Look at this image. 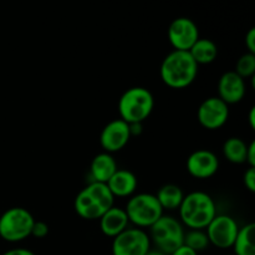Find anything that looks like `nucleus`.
I'll list each match as a JSON object with an SVG mask.
<instances>
[{"label": "nucleus", "mask_w": 255, "mask_h": 255, "mask_svg": "<svg viewBox=\"0 0 255 255\" xmlns=\"http://www.w3.org/2000/svg\"><path fill=\"white\" fill-rule=\"evenodd\" d=\"M243 183L249 192H255V167H248L243 176Z\"/></svg>", "instance_id": "26"}, {"label": "nucleus", "mask_w": 255, "mask_h": 255, "mask_svg": "<svg viewBox=\"0 0 255 255\" xmlns=\"http://www.w3.org/2000/svg\"><path fill=\"white\" fill-rule=\"evenodd\" d=\"M198 75V65L188 51L173 50L163 59L159 76L171 89H186L191 86Z\"/></svg>", "instance_id": "1"}, {"label": "nucleus", "mask_w": 255, "mask_h": 255, "mask_svg": "<svg viewBox=\"0 0 255 255\" xmlns=\"http://www.w3.org/2000/svg\"><path fill=\"white\" fill-rule=\"evenodd\" d=\"M154 107V97L148 89L134 86L126 90L119 100L120 119L127 124H143Z\"/></svg>", "instance_id": "3"}, {"label": "nucleus", "mask_w": 255, "mask_h": 255, "mask_svg": "<svg viewBox=\"0 0 255 255\" xmlns=\"http://www.w3.org/2000/svg\"><path fill=\"white\" fill-rule=\"evenodd\" d=\"M169 255H198V253H197V252H194L193 249L188 248V247L184 246V244H183V246L179 247L178 249H176L173 253L169 254Z\"/></svg>", "instance_id": "30"}, {"label": "nucleus", "mask_w": 255, "mask_h": 255, "mask_svg": "<svg viewBox=\"0 0 255 255\" xmlns=\"http://www.w3.org/2000/svg\"><path fill=\"white\" fill-rule=\"evenodd\" d=\"M1 255H36L34 252H31L30 249L26 248H14V249H9L5 253H2Z\"/></svg>", "instance_id": "29"}, {"label": "nucleus", "mask_w": 255, "mask_h": 255, "mask_svg": "<svg viewBox=\"0 0 255 255\" xmlns=\"http://www.w3.org/2000/svg\"><path fill=\"white\" fill-rule=\"evenodd\" d=\"M248 143L239 137H229L223 144V154L227 161L234 164L246 163Z\"/></svg>", "instance_id": "21"}, {"label": "nucleus", "mask_w": 255, "mask_h": 255, "mask_svg": "<svg viewBox=\"0 0 255 255\" xmlns=\"http://www.w3.org/2000/svg\"><path fill=\"white\" fill-rule=\"evenodd\" d=\"M90 196L104 208L106 212L111 207L115 206V197L110 191L107 183H102V182H90L86 187H85Z\"/></svg>", "instance_id": "22"}, {"label": "nucleus", "mask_w": 255, "mask_h": 255, "mask_svg": "<svg viewBox=\"0 0 255 255\" xmlns=\"http://www.w3.org/2000/svg\"><path fill=\"white\" fill-rule=\"evenodd\" d=\"M246 163L249 167H255V142L252 141L247 147V156Z\"/></svg>", "instance_id": "28"}, {"label": "nucleus", "mask_w": 255, "mask_h": 255, "mask_svg": "<svg viewBox=\"0 0 255 255\" xmlns=\"http://www.w3.org/2000/svg\"><path fill=\"white\" fill-rule=\"evenodd\" d=\"M247 95L246 80L236 71H227L218 81V97L227 105L239 104Z\"/></svg>", "instance_id": "13"}, {"label": "nucleus", "mask_w": 255, "mask_h": 255, "mask_svg": "<svg viewBox=\"0 0 255 255\" xmlns=\"http://www.w3.org/2000/svg\"><path fill=\"white\" fill-rule=\"evenodd\" d=\"M188 52L198 66L199 65H208L216 61L217 56H218V46L211 39L199 37Z\"/></svg>", "instance_id": "18"}, {"label": "nucleus", "mask_w": 255, "mask_h": 255, "mask_svg": "<svg viewBox=\"0 0 255 255\" xmlns=\"http://www.w3.org/2000/svg\"><path fill=\"white\" fill-rule=\"evenodd\" d=\"M167 35L174 50L189 51L199 39V30L196 22L189 17H177L169 25Z\"/></svg>", "instance_id": "10"}, {"label": "nucleus", "mask_w": 255, "mask_h": 255, "mask_svg": "<svg viewBox=\"0 0 255 255\" xmlns=\"http://www.w3.org/2000/svg\"><path fill=\"white\" fill-rule=\"evenodd\" d=\"M246 46L248 49V52L255 54V29L252 27L246 35Z\"/></svg>", "instance_id": "27"}, {"label": "nucleus", "mask_w": 255, "mask_h": 255, "mask_svg": "<svg viewBox=\"0 0 255 255\" xmlns=\"http://www.w3.org/2000/svg\"><path fill=\"white\" fill-rule=\"evenodd\" d=\"M234 71L242 77V79H249L254 77L255 75V54L246 52L238 59Z\"/></svg>", "instance_id": "24"}, {"label": "nucleus", "mask_w": 255, "mask_h": 255, "mask_svg": "<svg viewBox=\"0 0 255 255\" xmlns=\"http://www.w3.org/2000/svg\"><path fill=\"white\" fill-rule=\"evenodd\" d=\"M129 139H131L129 125L121 119L110 121L102 128L100 134V144L104 148V152L111 154L124 149Z\"/></svg>", "instance_id": "11"}, {"label": "nucleus", "mask_w": 255, "mask_h": 255, "mask_svg": "<svg viewBox=\"0 0 255 255\" xmlns=\"http://www.w3.org/2000/svg\"><path fill=\"white\" fill-rule=\"evenodd\" d=\"M183 244L197 253L206 251L211 246L204 229H188V232L184 233Z\"/></svg>", "instance_id": "23"}, {"label": "nucleus", "mask_w": 255, "mask_h": 255, "mask_svg": "<svg viewBox=\"0 0 255 255\" xmlns=\"http://www.w3.org/2000/svg\"><path fill=\"white\" fill-rule=\"evenodd\" d=\"M178 214L183 227L188 229H206L217 216L216 202L206 192H191L184 196Z\"/></svg>", "instance_id": "2"}, {"label": "nucleus", "mask_w": 255, "mask_h": 255, "mask_svg": "<svg viewBox=\"0 0 255 255\" xmlns=\"http://www.w3.org/2000/svg\"><path fill=\"white\" fill-rule=\"evenodd\" d=\"M125 212L129 223L139 229H149L164 214L156 196L152 193H137L129 197Z\"/></svg>", "instance_id": "4"}, {"label": "nucleus", "mask_w": 255, "mask_h": 255, "mask_svg": "<svg viewBox=\"0 0 255 255\" xmlns=\"http://www.w3.org/2000/svg\"><path fill=\"white\" fill-rule=\"evenodd\" d=\"M129 125V133H131V137H138L141 136L142 132H143V128H142V124L139 122H136V124H128Z\"/></svg>", "instance_id": "31"}, {"label": "nucleus", "mask_w": 255, "mask_h": 255, "mask_svg": "<svg viewBox=\"0 0 255 255\" xmlns=\"http://www.w3.org/2000/svg\"><path fill=\"white\" fill-rule=\"evenodd\" d=\"M249 125H251L252 129H255V107H252L251 112H249Z\"/></svg>", "instance_id": "32"}, {"label": "nucleus", "mask_w": 255, "mask_h": 255, "mask_svg": "<svg viewBox=\"0 0 255 255\" xmlns=\"http://www.w3.org/2000/svg\"><path fill=\"white\" fill-rule=\"evenodd\" d=\"M146 255H167V254L162 253V252L158 251V249H152L151 248L148 252H147Z\"/></svg>", "instance_id": "33"}, {"label": "nucleus", "mask_w": 255, "mask_h": 255, "mask_svg": "<svg viewBox=\"0 0 255 255\" xmlns=\"http://www.w3.org/2000/svg\"><path fill=\"white\" fill-rule=\"evenodd\" d=\"M255 224L248 223L243 227H239V232L233 244L234 255H255L254 244Z\"/></svg>", "instance_id": "20"}, {"label": "nucleus", "mask_w": 255, "mask_h": 255, "mask_svg": "<svg viewBox=\"0 0 255 255\" xmlns=\"http://www.w3.org/2000/svg\"><path fill=\"white\" fill-rule=\"evenodd\" d=\"M154 196L163 211H178L184 198V193L181 187L172 183L162 186Z\"/></svg>", "instance_id": "19"}, {"label": "nucleus", "mask_w": 255, "mask_h": 255, "mask_svg": "<svg viewBox=\"0 0 255 255\" xmlns=\"http://www.w3.org/2000/svg\"><path fill=\"white\" fill-rule=\"evenodd\" d=\"M35 218L26 208L11 207L0 216V238L9 243H19L31 237Z\"/></svg>", "instance_id": "6"}, {"label": "nucleus", "mask_w": 255, "mask_h": 255, "mask_svg": "<svg viewBox=\"0 0 255 255\" xmlns=\"http://www.w3.org/2000/svg\"><path fill=\"white\" fill-rule=\"evenodd\" d=\"M197 119L202 127L209 131L222 128L229 119V106L218 96L208 97L198 107Z\"/></svg>", "instance_id": "9"}, {"label": "nucleus", "mask_w": 255, "mask_h": 255, "mask_svg": "<svg viewBox=\"0 0 255 255\" xmlns=\"http://www.w3.org/2000/svg\"><path fill=\"white\" fill-rule=\"evenodd\" d=\"M151 239L144 229L127 228L112 242V255H146L151 249Z\"/></svg>", "instance_id": "7"}, {"label": "nucleus", "mask_w": 255, "mask_h": 255, "mask_svg": "<svg viewBox=\"0 0 255 255\" xmlns=\"http://www.w3.org/2000/svg\"><path fill=\"white\" fill-rule=\"evenodd\" d=\"M204 231L212 246L219 249H229L233 247L236 241L239 224L232 216L217 214Z\"/></svg>", "instance_id": "8"}, {"label": "nucleus", "mask_w": 255, "mask_h": 255, "mask_svg": "<svg viewBox=\"0 0 255 255\" xmlns=\"http://www.w3.org/2000/svg\"><path fill=\"white\" fill-rule=\"evenodd\" d=\"M184 227L181 221L172 216L163 214L153 226L149 228V239L156 246V249L169 255L176 249L183 246Z\"/></svg>", "instance_id": "5"}, {"label": "nucleus", "mask_w": 255, "mask_h": 255, "mask_svg": "<svg viewBox=\"0 0 255 255\" xmlns=\"http://www.w3.org/2000/svg\"><path fill=\"white\" fill-rule=\"evenodd\" d=\"M74 208L77 216L86 221H99L105 213L104 208L92 198L86 189L79 192L74 202Z\"/></svg>", "instance_id": "17"}, {"label": "nucleus", "mask_w": 255, "mask_h": 255, "mask_svg": "<svg viewBox=\"0 0 255 255\" xmlns=\"http://www.w3.org/2000/svg\"><path fill=\"white\" fill-rule=\"evenodd\" d=\"M117 162L111 153L101 152L92 158L90 164V176L91 182H102L107 183L112 174L117 171Z\"/></svg>", "instance_id": "16"}, {"label": "nucleus", "mask_w": 255, "mask_h": 255, "mask_svg": "<svg viewBox=\"0 0 255 255\" xmlns=\"http://www.w3.org/2000/svg\"><path fill=\"white\" fill-rule=\"evenodd\" d=\"M107 186L115 198H127L136 193L138 181L133 172L128 169H117L107 181Z\"/></svg>", "instance_id": "15"}, {"label": "nucleus", "mask_w": 255, "mask_h": 255, "mask_svg": "<svg viewBox=\"0 0 255 255\" xmlns=\"http://www.w3.org/2000/svg\"><path fill=\"white\" fill-rule=\"evenodd\" d=\"M100 222V229H101L102 234L110 238H115L122 232L126 231L129 226L128 217H127L125 208L121 207L114 206L110 209H107L101 218L99 219Z\"/></svg>", "instance_id": "14"}, {"label": "nucleus", "mask_w": 255, "mask_h": 255, "mask_svg": "<svg viewBox=\"0 0 255 255\" xmlns=\"http://www.w3.org/2000/svg\"><path fill=\"white\" fill-rule=\"evenodd\" d=\"M228 255H234V254H228Z\"/></svg>", "instance_id": "34"}, {"label": "nucleus", "mask_w": 255, "mask_h": 255, "mask_svg": "<svg viewBox=\"0 0 255 255\" xmlns=\"http://www.w3.org/2000/svg\"><path fill=\"white\" fill-rule=\"evenodd\" d=\"M49 234V226L42 221H35L31 228V236L37 239H42Z\"/></svg>", "instance_id": "25"}, {"label": "nucleus", "mask_w": 255, "mask_h": 255, "mask_svg": "<svg viewBox=\"0 0 255 255\" xmlns=\"http://www.w3.org/2000/svg\"><path fill=\"white\" fill-rule=\"evenodd\" d=\"M186 168L193 178L208 179L218 172L219 158L209 149H197L187 158Z\"/></svg>", "instance_id": "12"}]
</instances>
